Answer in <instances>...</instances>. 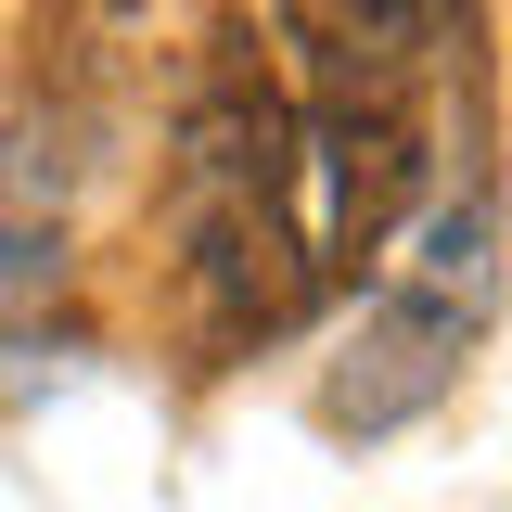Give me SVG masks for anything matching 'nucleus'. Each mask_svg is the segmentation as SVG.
Wrapping results in <instances>:
<instances>
[{"label":"nucleus","instance_id":"nucleus-3","mask_svg":"<svg viewBox=\"0 0 512 512\" xmlns=\"http://www.w3.org/2000/svg\"><path fill=\"white\" fill-rule=\"evenodd\" d=\"M436 77H308L295 141H308V256L320 282H359L384 269L397 218L436 180V116H423Z\"/></svg>","mask_w":512,"mask_h":512},{"label":"nucleus","instance_id":"nucleus-1","mask_svg":"<svg viewBox=\"0 0 512 512\" xmlns=\"http://www.w3.org/2000/svg\"><path fill=\"white\" fill-rule=\"evenodd\" d=\"M180 282L218 346H269L295 333L320 295V256H308V141H295V90L269 77L244 13L205 26L180 90Z\"/></svg>","mask_w":512,"mask_h":512},{"label":"nucleus","instance_id":"nucleus-4","mask_svg":"<svg viewBox=\"0 0 512 512\" xmlns=\"http://www.w3.org/2000/svg\"><path fill=\"white\" fill-rule=\"evenodd\" d=\"M436 13L448 0H282L308 77H436Z\"/></svg>","mask_w":512,"mask_h":512},{"label":"nucleus","instance_id":"nucleus-2","mask_svg":"<svg viewBox=\"0 0 512 512\" xmlns=\"http://www.w3.org/2000/svg\"><path fill=\"white\" fill-rule=\"evenodd\" d=\"M487 295H500V192L461 180L423 218V244L384 269V295L359 308V346H346V372H333V423H410V410H436L448 384H461V346L487 333Z\"/></svg>","mask_w":512,"mask_h":512}]
</instances>
